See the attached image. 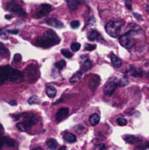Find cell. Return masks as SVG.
Instances as JSON below:
<instances>
[{"instance_id": "24", "label": "cell", "mask_w": 149, "mask_h": 150, "mask_svg": "<svg viewBox=\"0 0 149 150\" xmlns=\"http://www.w3.org/2000/svg\"><path fill=\"white\" fill-rule=\"evenodd\" d=\"M47 145L51 150H56L57 146H58V142L54 139H49L47 142Z\"/></svg>"}, {"instance_id": "43", "label": "cell", "mask_w": 149, "mask_h": 150, "mask_svg": "<svg viewBox=\"0 0 149 150\" xmlns=\"http://www.w3.org/2000/svg\"><path fill=\"white\" fill-rule=\"evenodd\" d=\"M133 15H134V16H135V17H136V18H137L138 19H140V20H141V19H142V18H141V16H139V15H138V14H137L136 12H134V13H133Z\"/></svg>"}, {"instance_id": "19", "label": "cell", "mask_w": 149, "mask_h": 150, "mask_svg": "<svg viewBox=\"0 0 149 150\" xmlns=\"http://www.w3.org/2000/svg\"><path fill=\"white\" fill-rule=\"evenodd\" d=\"M0 140L3 142V143H4L5 145H7L8 147H14L15 146V141L12 140L11 138L6 137V136H2L0 137Z\"/></svg>"}, {"instance_id": "6", "label": "cell", "mask_w": 149, "mask_h": 150, "mask_svg": "<svg viewBox=\"0 0 149 150\" xmlns=\"http://www.w3.org/2000/svg\"><path fill=\"white\" fill-rule=\"evenodd\" d=\"M11 70L12 68H11L10 66L0 67V84L4 83L5 81H9V76Z\"/></svg>"}, {"instance_id": "48", "label": "cell", "mask_w": 149, "mask_h": 150, "mask_svg": "<svg viewBox=\"0 0 149 150\" xmlns=\"http://www.w3.org/2000/svg\"><path fill=\"white\" fill-rule=\"evenodd\" d=\"M32 150H42V149L41 148H36V149H33Z\"/></svg>"}, {"instance_id": "28", "label": "cell", "mask_w": 149, "mask_h": 150, "mask_svg": "<svg viewBox=\"0 0 149 150\" xmlns=\"http://www.w3.org/2000/svg\"><path fill=\"white\" fill-rule=\"evenodd\" d=\"M131 75H132L133 76H135V77H141V76H142V70L133 69H132V71H131Z\"/></svg>"}, {"instance_id": "14", "label": "cell", "mask_w": 149, "mask_h": 150, "mask_svg": "<svg viewBox=\"0 0 149 150\" xmlns=\"http://www.w3.org/2000/svg\"><path fill=\"white\" fill-rule=\"evenodd\" d=\"M110 58H111V61H112V65H113L115 68H119V67L122 65V61H121L117 55H115L114 54H111Z\"/></svg>"}, {"instance_id": "2", "label": "cell", "mask_w": 149, "mask_h": 150, "mask_svg": "<svg viewBox=\"0 0 149 150\" xmlns=\"http://www.w3.org/2000/svg\"><path fill=\"white\" fill-rule=\"evenodd\" d=\"M123 25H124V21L122 20H112L106 24L105 31L111 37L116 38L119 36Z\"/></svg>"}, {"instance_id": "12", "label": "cell", "mask_w": 149, "mask_h": 150, "mask_svg": "<svg viewBox=\"0 0 149 150\" xmlns=\"http://www.w3.org/2000/svg\"><path fill=\"white\" fill-rule=\"evenodd\" d=\"M46 22L48 25H50L52 27H55L58 29H61L63 27V23L57 18H48Z\"/></svg>"}, {"instance_id": "7", "label": "cell", "mask_w": 149, "mask_h": 150, "mask_svg": "<svg viewBox=\"0 0 149 150\" xmlns=\"http://www.w3.org/2000/svg\"><path fill=\"white\" fill-rule=\"evenodd\" d=\"M52 10V7L50 4H43L40 5V9L38 10V11L36 12V17L38 18H43L45 16H47Z\"/></svg>"}, {"instance_id": "32", "label": "cell", "mask_w": 149, "mask_h": 150, "mask_svg": "<svg viewBox=\"0 0 149 150\" xmlns=\"http://www.w3.org/2000/svg\"><path fill=\"white\" fill-rule=\"evenodd\" d=\"M117 124L120 127H124L127 124V121L124 118H119V119H117Z\"/></svg>"}, {"instance_id": "47", "label": "cell", "mask_w": 149, "mask_h": 150, "mask_svg": "<svg viewBox=\"0 0 149 150\" xmlns=\"http://www.w3.org/2000/svg\"><path fill=\"white\" fill-rule=\"evenodd\" d=\"M3 144H4V143H3V142L0 140V149H2V147H3Z\"/></svg>"}, {"instance_id": "25", "label": "cell", "mask_w": 149, "mask_h": 150, "mask_svg": "<svg viewBox=\"0 0 149 150\" xmlns=\"http://www.w3.org/2000/svg\"><path fill=\"white\" fill-rule=\"evenodd\" d=\"M0 54L3 55V56H6V57L9 55V50L2 43H0Z\"/></svg>"}, {"instance_id": "4", "label": "cell", "mask_w": 149, "mask_h": 150, "mask_svg": "<svg viewBox=\"0 0 149 150\" xmlns=\"http://www.w3.org/2000/svg\"><path fill=\"white\" fill-rule=\"evenodd\" d=\"M119 85V80H117L116 78H112L110 79L107 83L105 84V88H104V92L105 95L111 96L113 94V92L115 91L117 86Z\"/></svg>"}, {"instance_id": "3", "label": "cell", "mask_w": 149, "mask_h": 150, "mask_svg": "<svg viewBox=\"0 0 149 150\" xmlns=\"http://www.w3.org/2000/svg\"><path fill=\"white\" fill-rule=\"evenodd\" d=\"M6 10H9L12 12H16L18 16L20 17H25L26 16V12L23 10V8L19 5V4H17L15 3L14 0H12L11 2L8 3L6 4V7H5Z\"/></svg>"}, {"instance_id": "40", "label": "cell", "mask_w": 149, "mask_h": 150, "mask_svg": "<svg viewBox=\"0 0 149 150\" xmlns=\"http://www.w3.org/2000/svg\"><path fill=\"white\" fill-rule=\"evenodd\" d=\"M125 3H126V6L129 10H132V3H131V0H125Z\"/></svg>"}, {"instance_id": "33", "label": "cell", "mask_w": 149, "mask_h": 150, "mask_svg": "<svg viewBox=\"0 0 149 150\" xmlns=\"http://www.w3.org/2000/svg\"><path fill=\"white\" fill-rule=\"evenodd\" d=\"M79 25H80V22H79L78 20H73V21L70 23V26H71L73 29H76V28H78V27H79Z\"/></svg>"}, {"instance_id": "13", "label": "cell", "mask_w": 149, "mask_h": 150, "mask_svg": "<svg viewBox=\"0 0 149 150\" xmlns=\"http://www.w3.org/2000/svg\"><path fill=\"white\" fill-rule=\"evenodd\" d=\"M123 139L125 140V142H126L129 144H135V143H139L141 141V137L135 136V135H131V134H127V135H124Z\"/></svg>"}, {"instance_id": "8", "label": "cell", "mask_w": 149, "mask_h": 150, "mask_svg": "<svg viewBox=\"0 0 149 150\" xmlns=\"http://www.w3.org/2000/svg\"><path fill=\"white\" fill-rule=\"evenodd\" d=\"M23 79V74L18 69H12L11 71L10 76H9V81L11 82H19Z\"/></svg>"}, {"instance_id": "30", "label": "cell", "mask_w": 149, "mask_h": 150, "mask_svg": "<svg viewBox=\"0 0 149 150\" xmlns=\"http://www.w3.org/2000/svg\"><path fill=\"white\" fill-rule=\"evenodd\" d=\"M61 54L62 55H64L66 58H71L72 57V53L69 51V50H68V49H61Z\"/></svg>"}, {"instance_id": "42", "label": "cell", "mask_w": 149, "mask_h": 150, "mask_svg": "<svg viewBox=\"0 0 149 150\" xmlns=\"http://www.w3.org/2000/svg\"><path fill=\"white\" fill-rule=\"evenodd\" d=\"M143 6H144V9L146 10V11L149 14V4H144Z\"/></svg>"}, {"instance_id": "9", "label": "cell", "mask_w": 149, "mask_h": 150, "mask_svg": "<svg viewBox=\"0 0 149 150\" xmlns=\"http://www.w3.org/2000/svg\"><path fill=\"white\" fill-rule=\"evenodd\" d=\"M25 73L27 76V78L30 80V82H32V80H35L37 78L36 76V74L38 73L37 72V69H34V67L32 65H30L29 67H27L25 69Z\"/></svg>"}, {"instance_id": "17", "label": "cell", "mask_w": 149, "mask_h": 150, "mask_svg": "<svg viewBox=\"0 0 149 150\" xmlns=\"http://www.w3.org/2000/svg\"><path fill=\"white\" fill-rule=\"evenodd\" d=\"M46 93H47V95L48 98H54L56 96V90H55V88H54V86L48 85V86H47V88H46Z\"/></svg>"}, {"instance_id": "44", "label": "cell", "mask_w": 149, "mask_h": 150, "mask_svg": "<svg viewBox=\"0 0 149 150\" xmlns=\"http://www.w3.org/2000/svg\"><path fill=\"white\" fill-rule=\"evenodd\" d=\"M9 104H10L11 105H17V103H16L14 100H13V101H10V102H9Z\"/></svg>"}, {"instance_id": "20", "label": "cell", "mask_w": 149, "mask_h": 150, "mask_svg": "<svg viewBox=\"0 0 149 150\" xmlns=\"http://www.w3.org/2000/svg\"><path fill=\"white\" fill-rule=\"evenodd\" d=\"M82 76H83L82 71H77V72H76V73L71 76V78L69 79V82H70L71 83H77V82H79V81L81 80Z\"/></svg>"}, {"instance_id": "36", "label": "cell", "mask_w": 149, "mask_h": 150, "mask_svg": "<svg viewBox=\"0 0 149 150\" xmlns=\"http://www.w3.org/2000/svg\"><path fill=\"white\" fill-rule=\"evenodd\" d=\"M7 30H4V29H0V36L3 37V38H7Z\"/></svg>"}, {"instance_id": "18", "label": "cell", "mask_w": 149, "mask_h": 150, "mask_svg": "<svg viewBox=\"0 0 149 150\" xmlns=\"http://www.w3.org/2000/svg\"><path fill=\"white\" fill-rule=\"evenodd\" d=\"M66 3L71 11H76L78 8L79 4H80L78 0H66Z\"/></svg>"}, {"instance_id": "29", "label": "cell", "mask_w": 149, "mask_h": 150, "mask_svg": "<svg viewBox=\"0 0 149 150\" xmlns=\"http://www.w3.org/2000/svg\"><path fill=\"white\" fill-rule=\"evenodd\" d=\"M128 83H129V81H128V78L126 76H124L120 80H119V85L121 87H124V86L127 85Z\"/></svg>"}, {"instance_id": "45", "label": "cell", "mask_w": 149, "mask_h": 150, "mask_svg": "<svg viewBox=\"0 0 149 150\" xmlns=\"http://www.w3.org/2000/svg\"><path fill=\"white\" fill-rule=\"evenodd\" d=\"M12 18V15H10V14L5 15V18H7V19H10V18Z\"/></svg>"}, {"instance_id": "49", "label": "cell", "mask_w": 149, "mask_h": 150, "mask_svg": "<svg viewBox=\"0 0 149 150\" xmlns=\"http://www.w3.org/2000/svg\"><path fill=\"white\" fill-rule=\"evenodd\" d=\"M148 1H149V0H148Z\"/></svg>"}, {"instance_id": "31", "label": "cell", "mask_w": 149, "mask_h": 150, "mask_svg": "<svg viewBox=\"0 0 149 150\" xmlns=\"http://www.w3.org/2000/svg\"><path fill=\"white\" fill-rule=\"evenodd\" d=\"M81 48V44L78 43V42H74L71 44V50L74 51V52H76L78 51L79 49Z\"/></svg>"}, {"instance_id": "15", "label": "cell", "mask_w": 149, "mask_h": 150, "mask_svg": "<svg viewBox=\"0 0 149 150\" xmlns=\"http://www.w3.org/2000/svg\"><path fill=\"white\" fill-rule=\"evenodd\" d=\"M126 31L128 32L127 33H138V32H141V28L139 25L137 24H134V23H131L128 25L127 28H126Z\"/></svg>"}, {"instance_id": "35", "label": "cell", "mask_w": 149, "mask_h": 150, "mask_svg": "<svg viewBox=\"0 0 149 150\" xmlns=\"http://www.w3.org/2000/svg\"><path fill=\"white\" fill-rule=\"evenodd\" d=\"M85 49L87 51H92L96 49V45H92V44H86L85 45Z\"/></svg>"}, {"instance_id": "46", "label": "cell", "mask_w": 149, "mask_h": 150, "mask_svg": "<svg viewBox=\"0 0 149 150\" xmlns=\"http://www.w3.org/2000/svg\"><path fill=\"white\" fill-rule=\"evenodd\" d=\"M67 149V148L65 147V146H62V147H61L60 149H59V150H66Z\"/></svg>"}, {"instance_id": "23", "label": "cell", "mask_w": 149, "mask_h": 150, "mask_svg": "<svg viewBox=\"0 0 149 150\" xmlns=\"http://www.w3.org/2000/svg\"><path fill=\"white\" fill-rule=\"evenodd\" d=\"M91 68H92V62L90 60H86L85 62H83V63L81 66L82 71H87V70L90 69Z\"/></svg>"}, {"instance_id": "21", "label": "cell", "mask_w": 149, "mask_h": 150, "mask_svg": "<svg viewBox=\"0 0 149 150\" xmlns=\"http://www.w3.org/2000/svg\"><path fill=\"white\" fill-rule=\"evenodd\" d=\"M99 36H100V33L97 32V31H96V30H92V31H90L89 33H88V40H90V41H94V40H97L98 38H99Z\"/></svg>"}, {"instance_id": "11", "label": "cell", "mask_w": 149, "mask_h": 150, "mask_svg": "<svg viewBox=\"0 0 149 150\" xmlns=\"http://www.w3.org/2000/svg\"><path fill=\"white\" fill-rule=\"evenodd\" d=\"M68 115V108H61L56 113V120L58 122L65 120Z\"/></svg>"}, {"instance_id": "41", "label": "cell", "mask_w": 149, "mask_h": 150, "mask_svg": "<svg viewBox=\"0 0 149 150\" xmlns=\"http://www.w3.org/2000/svg\"><path fill=\"white\" fill-rule=\"evenodd\" d=\"M8 33H12V34H17L18 33V30L16 29V30H7Z\"/></svg>"}, {"instance_id": "34", "label": "cell", "mask_w": 149, "mask_h": 150, "mask_svg": "<svg viewBox=\"0 0 149 150\" xmlns=\"http://www.w3.org/2000/svg\"><path fill=\"white\" fill-rule=\"evenodd\" d=\"M21 60H22V56H21L20 54H14V56H13V61H14L15 62H21Z\"/></svg>"}, {"instance_id": "22", "label": "cell", "mask_w": 149, "mask_h": 150, "mask_svg": "<svg viewBox=\"0 0 149 150\" xmlns=\"http://www.w3.org/2000/svg\"><path fill=\"white\" fill-rule=\"evenodd\" d=\"M63 139H64L67 142H69V143H72V142H76V135H74V134H71V133H65V134H63Z\"/></svg>"}, {"instance_id": "26", "label": "cell", "mask_w": 149, "mask_h": 150, "mask_svg": "<svg viewBox=\"0 0 149 150\" xmlns=\"http://www.w3.org/2000/svg\"><path fill=\"white\" fill-rule=\"evenodd\" d=\"M40 103V98L38 96H32L28 99L29 105H37Z\"/></svg>"}, {"instance_id": "5", "label": "cell", "mask_w": 149, "mask_h": 150, "mask_svg": "<svg viewBox=\"0 0 149 150\" xmlns=\"http://www.w3.org/2000/svg\"><path fill=\"white\" fill-rule=\"evenodd\" d=\"M119 43L122 47L129 49L132 48L133 46V40L132 39L129 33H126L119 37Z\"/></svg>"}, {"instance_id": "1", "label": "cell", "mask_w": 149, "mask_h": 150, "mask_svg": "<svg viewBox=\"0 0 149 150\" xmlns=\"http://www.w3.org/2000/svg\"><path fill=\"white\" fill-rule=\"evenodd\" d=\"M60 43V38L59 36L53 31V30H47L43 36L37 39L35 45L40 47L47 48L52 46H54L56 44Z\"/></svg>"}, {"instance_id": "27", "label": "cell", "mask_w": 149, "mask_h": 150, "mask_svg": "<svg viewBox=\"0 0 149 150\" xmlns=\"http://www.w3.org/2000/svg\"><path fill=\"white\" fill-rule=\"evenodd\" d=\"M65 66H66V62L63 61V60L59 61V62H55V64H54V67H55L57 69H59V70H61Z\"/></svg>"}, {"instance_id": "38", "label": "cell", "mask_w": 149, "mask_h": 150, "mask_svg": "<svg viewBox=\"0 0 149 150\" xmlns=\"http://www.w3.org/2000/svg\"><path fill=\"white\" fill-rule=\"evenodd\" d=\"M16 127L20 130V131H22V132H25V131H26L25 130V127L23 126V124H22V122H20V123H17V125H16Z\"/></svg>"}, {"instance_id": "37", "label": "cell", "mask_w": 149, "mask_h": 150, "mask_svg": "<svg viewBox=\"0 0 149 150\" xmlns=\"http://www.w3.org/2000/svg\"><path fill=\"white\" fill-rule=\"evenodd\" d=\"M139 149L141 150H146L147 149H149V142H146L144 145H141V146H138L137 147Z\"/></svg>"}, {"instance_id": "16", "label": "cell", "mask_w": 149, "mask_h": 150, "mask_svg": "<svg viewBox=\"0 0 149 150\" xmlns=\"http://www.w3.org/2000/svg\"><path fill=\"white\" fill-rule=\"evenodd\" d=\"M89 121H90V124L93 127L97 126L99 121H100V116L97 114V113H93L90 116L89 118Z\"/></svg>"}, {"instance_id": "39", "label": "cell", "mask_w": 149, "mask_h": 150, "mask_svg": "<svg viewBox=\"0 0 149 150\" xmlns=\"http://www.w3.org/2000/svg\"><path fill=\"white\" fill-rule=\"evenodd\" d=\"M105 149V144H98V145H97L94 148L93 150H104Z\"/></svg>"}, {"instance_id": "10", "label": "cell", "mask_w": 149, "mask_h": 150, "mask_svg": "<svg viewBox=\"0 0 149 150\" xmlns=\"http://www.w3.org/2000/svg\"><path fill=\"white\" fill-rule=\"evenodd\" d=\"M100 83V77L97 75H92L90 78V81H89V86L90 88L94 91L97 86L98 84Z\"/></svg>"}]
</instances>
